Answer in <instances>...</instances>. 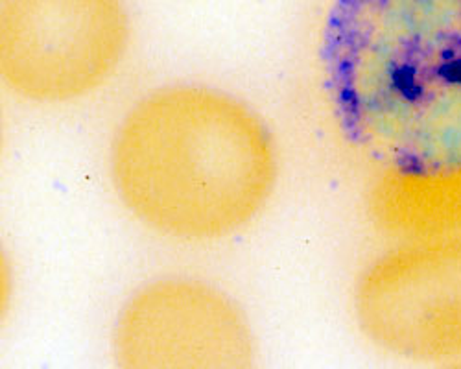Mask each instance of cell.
<instances>
[{"label":"cell","mask_w":461,"mask_h":369,"mask_svg":"<svg viewBox=\"0 0 461 369\" xmlns=\"http://www.w3.org/2000/svg\"><path fill=\"white\" fill-rule=\"evenodd\" d=\"M109 176L149 231L212 242L249 226L274 196V135L237 96L172 86L140 98L114 130Z\"/></svg>","instance_id":"cell-1"},{"label":"cell","mask_w":461,"mask_h":369,"mask_svg":"<svg viewBox=\"0 0 461 369\" xmlns=\"http://www.w3.org/2000/svg\"><path fill=\"white\" fill-rule=\"evenodd\" d=\"M325 63L345 130L384 170L461 168V0H338Z\"/></svg>","instance_id":"cell-2"},{"label":"cell","mask_w":461,"mask_h":369,"mask_svg":"<svg viewBox=\"0 0 461 369\" xmlns=\"http://www.w3.org/2000/svg\"><path fill=\"white\" fill-rule=\"evenodd\" d=\"M130 45L124 0H3L0 72L33 104H68L104 87Z\"/></svg>","instance_id":"cell-3"},{"label":"cell","mask_w":461,"mask_h":369,"mask_svg":"<svg viewBox=\"0 0 461 369\" xmlns=\"http://www.w3.org/2000/svg\"><path fill=\"white\" fill-rule=\"evenodd\" d=\"M362 335L384 353L461 365V233L402 240L353 290Z\"/></svg>","instance_id":"cell-4"},{"label":"cell","mask_w":461,"mask_h":369,"mask_svg":"<svg viewBox=\"0 0 461 369\" xmlns=\"http://www.w3.org/2000/svg\"><path fill=\"white\" fill-rule=\"evenodd\" d=\"M113 353L128 369H246L257 347L233 298L198 279L167 277L124 303L113 328Z\"/></svg>","instance_id":"cell-5"},{"label":"cell","mask_w":461,"mask_h":369,"mask_svg":"<svg viewBox=\"0 0 461 369\" xmlns=\"http://www.w3.org/2000/svg\"><path fill=\"white\" fill-rule=\"evenodd\" d=\"M367 207L378 228L402 240L461 233V168L445 174L384 170Z\"/></svg>","instance_id":"cell-6"}]
</instances>
